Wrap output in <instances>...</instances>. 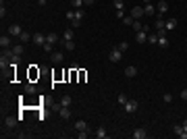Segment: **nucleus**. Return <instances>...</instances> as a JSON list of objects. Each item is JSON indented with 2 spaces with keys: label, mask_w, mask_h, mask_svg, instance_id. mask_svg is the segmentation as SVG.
<instances>
[{
  "label": "nucleus",
  "mask_w": 187,
  "mask_h": 139,
  "mask_svg": "<svg viewBox=\"0 0 187 139\" xmlns=\"http://www.w3.org/2000/svg\"><path fill=\"white\" fill-rule=\"evenodd\" d=\"M112 4H114V8H117V11H123V7H125L123 0H112Z\"/></svg>",
  "instance_id": "cd10ccee"
},
{
  "label": "nucleus",
  "mask_w": 187,
  "mask_h": 139,
  "mask_svg": "<svg viewBox=\"0 0 187 139\" xmlns=\"http://www.w3.org/2000/svg\"><path fill=\"white\" fill-rule=\"evenodd\" d=\"M181 125H183V131H187V120H183Z\"/></svg>",
  "instance_id": "79ce46f5"
},
{
  "label": "nucleus",
  "mask_w": 187,
  "mask_h": 139,
  "mask_svg": "<svg viewBox=\"0 0 187 139\" xmlns=\"http://www.w3.org/2000/svg\"><path fill=\"white\" fill-rule=\"evenodd\" d=\"M50 60H52L54 64H60L62 60H65V54H62V52H58V50H54V52L50 54Z\"/></svg>",
  "instance_id": "39448f33"
},
{
  "label": "nucleus",
  "mask_w": 187,
  "mask_h": 139,
  "mask_svg": "<svg viewBox=\"0 0 187 139\" xmlns=\"http://www.w3.org/2000/svg\"><path fill=\"white\" fill-rule=\"evenodd\" d=\"M121 58H123V50L118 48H112L110 50V54H108V60H110V63H121Z\"/></svg>",
  "instance_id": "f257e3e1"
},
{
  "label": "nucleus",
  "mask_w": 187,
  "mask_h": 139,
  "mask_svg": "<svg viewBox=\"0 0 187 139\" xmlns=\"http://www.w3.org/2000/svg\"><path fill=\"white\" fill-rule=\"evenodd\" d=\"M133 21H135V19H133L131 15H129V17H123V23L127 25V27H131V25H133Z\"/></svg>",
  "instance_id": "c85d7f7f"
},
{
  "label": "nucleus",
  "mask_w": 187,
  "mask_h": 139,
  "mask_svg": "<svg viewBox=\"0 0 187 139\" xmlns=\"http://www.w3.org/2000/svg\"><path fill=\"white\" fill-rule=\"evenodd\" d=\"M21 33H23V29H21V25H17V23H13V25L8 27V35H15V37H19Z\"/></svg>",
  "instance_id": "6e6552de"
},
{
  "label": "nucleus",
  "mask_w": 187,
  "mask_h": 139,
  "mask_svg": "<svg viewBox=\"0 0 187 139\" xmlns=\"http://www.w3.org/2000/svg\"><path fill=\"white\" fill-rule=\"evenodd\" d=\"M75 129H77V131H90V125H87L85 120H77V123H75Z\"/></svg>",
  "instance_id": "4468645a"
},
{
  "label": "nucleus",
  "mask_w": 187,
  "mask_h": 139,
  "mask_svg": "<svg viewBox=\"0 0 187 139\" xmlns=\"http://www.w3.org/2000/svg\"><path fill=\"white\" fill-rule=\"evenodd\" d=\"M73 35H75V31H73V29H65V31H62V40H73Z\"/></svg>",
  "instance_id": "a211bd4d"
},
{
  "label": "nucleus",
  "mask_w": 187,
  "mask_h": 139,
  "mask_svg": "<svg viewBox=\"0 0 187 139\" xmlns=\"http://www.w3.org/2000/svg\"><path fill=\"white\" fill-rule=\"evenodd\" d=\"M23 52H25V46H23V44H17V46L11 48L8 56H23Z\"/></svg>",
  "instance_id": "f03ea898"
},
{
  "label": "nucleus",
  "mask_w": 187,
  "mask_h": 139,
  "mask_svg": "<svg viewBox=\"0 0 187 139\" xmlns=\"http://www.w3.org/2000/svg\"><path fill=\"white\" fill-rule=\"evenodd\" d=\"M137 75V67H127L125 69V77H135Z\"/></svg>",
  "instance_id": "f3484780"
},
{
  "label": "nucleus",
  "mask_w": 187,
  "mask_h": 139,
  "mask_svg": "<svg viewBox=\"0 0 187 139\" xmlns=\"http://www.w3.org/2000/svg\"><path fill=\"white\" fill-rule=\"evenodd\" d=\"M46 42H48V44H56V42H58V35H56V33H48V35H46Z\"/></svg>",
  "instance_id": "5701e85b"
},
{
  "label": "nucleus",
  "mask_w": 187,
  "mask_h": 139,
  "mask_svg": "<svg viewBox=\"0 0 187 139\" xmlns=\"http://www.w3.org/2000/svg\"><path fill=\"white\" fill-rule=\"evenodd\" d=\"M96 137L98 139H106V137H108V133H106V129H104V127H100V129L96 131Z\"/></svg>",
  "instance_id": "aec40b11"
},
{
  "label": "nucleus",
  "mask_w": 187,
  "mask_h": 139,
  "mask_svg": "<svg viewBox=\"0 0 187 139\" xmlns=\"http://www.w3.org/2000/svg\"><path fill=\"white\" fill-rule=\"evenodd\" d=\"M158 46H160V48H166V46H168V40H166V35H158Z\"/></svg>",
  "instance_id": "4be33fe9"
},
{
  "label": "nucleus",
  "mask_w": 187,
  "mask_h": 139,
  "mask_svg": "<svg viewBox=\"0 0 187 139\" xmlns=\"http://www.w3.org/2000/svg\"><path fill=\"white\" fill-rule=\"evenodd\" d=\"M131 27L135 29V33H137V31H141V29H144V25L139 23V19H135V21H133V25H131Z\"/></svg>",
  "instance_id": "a878e982"
},
{
  "label": "nucleus",
  "mask_w": 187,
  "mask_h": 139,
  "mask_svg": "<svg viewBox=\"0 0 187 139\" xmlns=\"http://www.w3.org/2000/svg\"><path fill=\"white\" fill-rule=\"evenodd\" d=\"M137 100H127V104H125L123 106V108H125V112H129V114H131V112H135V110H137Z\"/></svg>",
  "instance_id": "7ed1b4c3"
},
{
  "label": "nucleus",
  "mask_w": 187,
  "mask_h": 139,
  "mask_svg": "<svg viewBox=\"0 0 187 139\" xmlns=\"http://www.w3.org/2000/svg\"><path fill=\"white\" fill-rule=\"evenodd\" d=\"M71 7L73 8H83L85 4H83V0H71Z\"/></svg>",
  "instance_id": "393cba45"
},
{
  "label": "nucleus",
  "mask_w": 187,
  "mask_h": 139,
  "mask_svg": "<svg viewBox=\"0 0 187 139\" xmlns=\"http://www.w3.org/2000/svg\"><path fill=\"white\" fill-rule=\"evenodd\" d=\"M46 2H48V0H38V4H40V7H46Z\"/></svg>",
  "instance_id": "a19ab883"
},
{
  "label": "nucleus",
  "mask_w": 187,
  "mask_h": 139,
  "mask_svg": "<svg viewBox=\"0 0 187 139\" xmlns=\"http://www.w3.org/2000/svg\"><path fill=\"white\" fill-rule=\"evenodd\" d=\"M141 2H144V4H148V2H152V0H141Z\"/></svg>",
  "instance_id": "37998d69"
},
{
  "label": "nucleus",
  "mask_w": 187,
  "mask_h": 139,
  "mask_svg": "<svg viewBox=\"0 0 187 139\" xmlns=\"http://www.w3.org/2000/svg\"><path fill=\"white\" fill-rule=\"evenodd\" d=\"M19 120V116H4V125H7V129H13V127H17Z\"/></svg>",
  "instance_id": "423d86ee"
},
{
  "label": "nucleus",
  "mask_w": 187,
  "mask_h": 139,
  "mask_svg": "<svg viewBox=\"0 0 187 139\" xmlns=\"http://www.w3.org/2000/svg\"><path fill=\"white\" fill-rule=\"evenodd\" d=\"M173 133H175V135H181V133H183V125H175L173 127Z\"/></svg>",
  "instance_id": "2f4dec72"
},
{
  "label": "nucleus",
  "mask_w": 187,
  "mask_h": 139,
  "mask_svg": "<svg viewBox=\"0 0 187 139\" xmlns=\"http://www.w3.org/2000/svg\"><path fill=\"white\" fill-rule=\"evenodd\" d=\"M185 44H187V37H185Z\"/></svg>",
  "instance_id": "c03bdc74"
},
{
  "label": "nucleus",
  "mask_w": 187,
  "mask_h": 139,
  "mask_svg": "<svg viewBox=\"0 0 187 139\" xmlns=\"http://www.w3.org/2000/svg\"><path fill=\"white\" fill-rule=\"evenodd\" d=\"M58 114H60V118H65V120H67V118L71 116V110H69V106H60V110H58Z\"/></svg>",
  "instance_id": "dca6fc26"
},
{
  "label": "nucleus",
  "mask_w": 187,
  "mask_h": 139,
  "mask_svg": "<svg viewBox=\"0 0 187 139\" xmlns=\"http://www.w3.org/2000/svg\"><path fill=\"white\" fill-rule=\"evenodd\" d=\"M19 37H21V44H23V42H29V40H33V35H31V33H27V31H23V33H21Z\"/></svg>",
  "instance_id": "b1692460"
},
{
  "label": "nucleus",
  "mask_w": 187,
  "mask_h": 139,
  "mask_svg": "<svg viewBox=\"0 0 187 139\" xmlns=\"http://www.w3.org/2000/svg\"><path fill=\"white\" fill-rule=\"evenodd\" d=\"M164 21H166V19H164V17H162V15H158V19H156V31H164Z\"/></svg>",
  "instance_id": "ddd939ff"
},
{
  "label": "nucleus",
  "mask_w": 187,
  "mask_h": 139,
  "mask_svg": "<svg viewBox=\"0 0 187 139\" xmlns=\"http://www.w3.org/2000/svg\"><path fill=\"white\" fill-rule=\"evenodd\" d=\"M87 133H90V131H79V133H77V137H79V139H85V137H87Z\"/></svg>",
  "instance_id": "4c0bfd02"
},
{
  "label": "nucleus",
  "mask_w": 187,
  "mask_h": 139,
  "mask_svg": "<svg viewBox=\"0 0 187 139\" xmlns=\"http://www.w3.org/2000/svg\"><path fill=\"white\" fill-rule=\"evenodd\" d=\"M60 106H71V96H62Z\"/></svg>",
  "instance_id": "7c9ffc66"
},
{
  "label": "nucleus",
  "mask_w": 187,
  "mask_h": 139,
  "mask_svg": "<svg viewBox=\"0 0 187 139\" xmlns=\"http://www.w3.org/2000/svg\"><path fill=\"white\" fill-rule=\"evenodd\" d=\"M144 11H145V15H148V17H152V15H154V4H152V2L144 4Z\"/></svg>",
  "instance_id": "6ab92c4d"
},
{
  "label": "nucleus",
  "mask_w": 187,
  "mask_h": 139,
  "mask_svg": "<svg viewBox=\"0 0 187 139\" xmlns=\"http://www.w3.org/2000/svg\"><path fill=\"white\" fill-rule=\"evenodd\" d=\"M181 98H183V100H187V89H183V91H181Z\"/></svg>",
  "instance_id": "ea45409f"
},
{
  "label": "nucleus",
  "mask_w": 187,
  "mask_h": 139,
  "mask_svg": "<svg viewBox=\"0 0 187 139\" xmlns=\"http://www.w3.org/2000/svg\"><path fill=\"white\" fill-rule=\"evenodd\" d=\"M177 25H179V21L175 19V17H168L164 21V27H166V31H173V29H177Z\"/></svg>",
  "instance_id": "20e7f679"
},
{
  "label": "nucleus",
  "mask_w": 187,
  "mask_h": 139,
  "mask_svg": "<svg viewBox=\"0 0 187 139\" xmlns=\"http://www.w3.org/2000/svg\"><path fill=\"white\" fill-rule=\"evenodd\" d=\"M81 25V19H71V27H79Z\"/></svg>",
  "instance_id": "c9c22d12"
},
{
  "label": "nucleus",
  "mask_w": 187,
  "mask_h": 139,
  "mask_svg": "<svg viewBox=\"0 0 187 139\" xmlns=\"http://www.w3.org/2000/svg\"><path fill=\"white\" fill-rule=\"evenodd\" d=\"M0 67H2V71L7 69V67H8V58H4V56H2V58H0Z\"/></svg>",
  "instance_id": "72a5a7b5"
},
{
  "label": "nucleus",
  "mask_w": 187,
  "mask_h": 139,
  "mask_svg": "<svg viewBox=\"0 0 187 139\" xmlns=\"http://www.w3.org/2000/svg\"><path fill=\"white\" fill-rule=\"evenodd\" d=\"M127 100H129V98L125 96V93H121V96H118V104H121V106H125V104H127Z\"/></svg>",
  "instance_id": "473e14b6"
},
{
  "label": "nucleus",
  "mask_w": 187,
  "mask_h": 139,
  "mask_svg": "<svg viewBox=\"0 0 187 139\" xmlns=\"http://www.w3.org/2000/svg\"><path fill=\"white\" fill-rule=\"evenodd\" d=\"M33 44L44 46V44H46V35H44V33H33Z\"/></svg>",
  "instance_id": "9b49d317"
},
{
  "label": "nucleus",
  "mask_w": 187,
  "mask_h": 139,
  "mask_svg": "<svg viewBox=\"0 0 187 139\" xmlns=\"http://www.w3.org/2000/svg\"><path fill=\"white\" fill-rule=\"evenodd\" d=\"M118 48H121V50H123V52H125V50L129 48V42H121V44H118Z\"/></svg>",
  "instance_id": "e433bc0d"
},
{
  "label": "nucleus",
  "mask_w": 187,
  "mask_h": 139,
  "mask_svg": "<svg viewBox=\"0 0 187 139\" xmlns=\"http://www.w3.org/2000/svg\"><path fill=\"white\" fill-rule=\"evenodd\" d=\"M145 137H148V133H145V129H141V127L133 131V139H145Z\"/></svg>",
  "instance_id": "f8f14e48"
},
{
  "label": "nucleus",
  "mask_w": 187,
  "mask_h": 139,
  "mask_svg": "<svg viewBox=\"0 0 187 139\" xmlns=\"http://www.w3.org/2000/svg\"><path fill=\"white\" fill-rule=\"evenodd\" d=\"M94 2H96V0H83V4H85V7H91Z\"/></svg>",
  "instance_id": "58836bf2"
},
{
  "label": "nucleus",
  "mask_w": 187,
  "mask_h": 139,
  "mask_svg": "<svg viewBox=\"0 0 187 139\" xmlns=\"http://www.w3.org/2000/svg\"><path fill=\"white\" fill-rule=\"evenodd\" d=\"M0 46H2V48H13V46H11V35H2V37H0Z\"/></svg>",
  "instance_id": "2eb2a0df"
},
{
  "label": "nucleus",
  "mask_w": 187,
  "mask_h": 139,
  "mask_svg": "<svg viewBox=\"0 0 187 139\" xmlns=\"http://www.w3.org/2000/svg\"><path fill=\"white\" fill-rule=\"evenodd\" d=\"M85 17V11L83 8H75V19H83Z\"/></svg>",
  "instance_id": "c756f323"
},
{
  "label": "nucleus",
  "mask_w": 187,
  "mask_h": 139,
  "mask_svg": "<svg viewBox=\"0 0 187 139\" xmlns=\"http://www.w3.org/2000/svg\"><path fill=\"white\" fill-rule=\"evenodd\" d=\"M135 40H137V44H145L148 42V31H144V29L137 31V33H135Z\"/></svg>",
  "instance_id": "9d476101"
},
{
  "label": "nucleus",
  "mask_w": 187,
  "mask_h": 139,
  "mask_svg": "<svg viewBox=\"0 0 187 139\" xmlns=\"http://www.w3.org/2000/svg\"><path fill=\"white\" fill-rule=\"evenodd\" d=\"M162 100H164L166 104H171V102H173V93H164V96H162Z\"/></svg>",
  "instance_id": "f704fd0d"
},
{
  "label": "nucleus",
  "mask_w": 187,
  "mask_h": 139,
  "mask_svg": "<svg viewBox=\"0 0 187 139\" xmlns=\"http://www.w3.org/2000/svg\"><path fill=\"white\" fill-rule=\"evenodd\" d=\"M148 44L156 46V44H158V33H150V35H148Z\"/></svg>",
  "instance_id": "412c9836"
},
{
  "label": "nucleus",
  "mask_w": 187,
  "mask_h": 139,
  "mask_svg": "<svg viewBox=\"0 0 187 139\" xmlns=\"http://www.w3.org/2000/svg\"><path fill=\"white\" fill-rule=\"evenodd\" d=\"M156 11H158V15H162V17H164L166 11H168V2H166V0H160L158 4H156Z\"/></svg>",
  "instance_id": "0eeeda50"
},
{
  "label": "nucleus",
  "mask_w": 187,
  "mask_h": 139,
  "mask_svg": "<svg viewBox=\"0 0 187 139\" xmlns=\"http://www.w3.org/2000/svg\"><path fill=\"white\" fill-rule=\"evenodd\" d=\"M144 15H145L144 7H133L131 8V17H133V19H139V17H144Z\"/></svg>",
  "instance_id": "1a4fd4ad"
},
{
  "label": "nucleus",
  "mask_w": 187,
  "mask_h": 139,
  "mask_svg": "<svg viewBox=\"0 0 187 139\" xmlns=\"http://www.w3.org/2000/svg\"><path fill=\"white\" fill-rule=\"evenodd\" d=\"M25 93H35V85L33 83H25Z\"/></svg>",
  "instance_id": "bb28decb"
}]
</instances>
